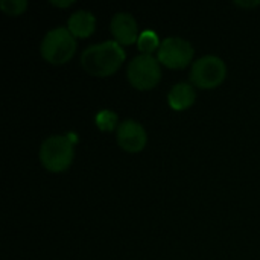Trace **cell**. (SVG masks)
I'll use <instances>...</instances> for the list:
<instances>
[{
    "instance_id": "obj_12",
    "label": "cell",
    "mask_w": 260,
    "mask_h": 260,
    "mask_svg": "<svg viewBox=\"0 0 260 260\" xmlns=\"http://www.w3.org/2000/svg\"><path fill=\"white\" fill-rule=\"evenodd\" d=\"M96 120V126L101 129V131H113L116 128H119V117L114 111L111 110H102L96 114L94 117Z\"/></svg>"
},
{
    "instance_id": "obj_15",
    "label": "cell",
    "mask_w": 260,
    "mask_h": 260,
    "mask_svg": "<svg viewBox=\"0 0 260 260\" xmlns=\"http://www.w3.org/2000/svg\"><path fill=\"white\" fill-rule=\"evenodd\" d=\"M50 3H52L53 6H58V8H67V6L73 5V2H72V0H67V2H56V0H52Z\"/></svg>"
},
{
    "instance_id": "obj_10",
    "label": "cell",
    "mask_w": 260,
    "mask_h": 260,
    "mask_svg": "<svg viewBox=\"0 0 260 260\" xmlns=\"http://www.w3.org/2000/svg\"><path fill=\"white\" fill-rule=\"evenodd\" d=\"M197 93L195 88L187 82H178L172 87V90L168 94V104L175 111H183L190 108L195 104Z\"/></svg>"
},
{
    "instance_id": "obj_14",
    "label": "cell",
    "mask_w": 260,
    "mask_h": 260,
    "mask_svg": "<svg viewBox=\"0 0 260 260\" xmlns=\"http://www.w3.org/2000/svg\"><path fill=\"white\" fill-rule=\"evenodd\" d=\"M238 6H242V8H256L260 5V0H253V2H241V0H236L235 2Z\"/></svg>"
},
{
    "instance_id": "obj_4",
    "label": "cell",
    "mask_w": 260,
    "mask_h": 260,
    "mask_svg": "<svg viewBox=\"0 0 260 260\" xmlns=\"http://www.w3.org/2000/svg\"><path fill=\"white\" fill-rule=\"evenodd\" d=\"M227 75L225 62L215 55H206L195 61L190 72V81L198 88L212 90L219 87Z\"/></svg>"
},
{
    "instance_id": "obj_11",
    "label": "cell",
    "mask_w": 260,
    "mask_h": 260,
    "mask_svg": "<svg viewBox=\"0 0 260 260\" xmlns=\"http://www.w3.org/2000/svg\"><path fill=\"white\" fill-rule=\"evenodd\" d=\"M160 40L158 35L154 30H143L137 40V47L143 55H151L152 52H158L160 49Z\"/></svg>"
},
{
    "instance_id": "obj_5",
    "label": "cell",
    "mask_w": 260,
    "mask_h": 260,
    "mask_svg": "<svg viewBox=\"0 0 260 260\" xmlns=\"http://www.w3.org/2000/svg\"><path fill=\"white\" fill-rule=\"evenodd\" d=\"M131 85L137 90H151L161 79V69L157 58L152 55H139L133 58L126 70Z\"/></svg>"
},
{
    "instance_id": "obj_2",
    "label": "cell",
    "mask_w": 260,
    "mask_h": 260,
    "mask_svg": "<svg viewBox=\"0 0 260 260\" xmlns=\"http://www.w3.org/2000/svg\"><path fill=\"white\" fill-rule=\"evenodd\" d=\"M75 157V134L50 136L40 146V161L50 172H64Z\"/></svg>"
},
{
    "instance_id": "obj_6",
    "label": "cell",
    "mask_w": 260,
    "mask_h": 260,
    "mask_svg": "<svg viewBox=\"0 0 260 260\" xmlns=\"http://www.w3.org/2000/svg\"><path fill=\"white\" fill-rule=\"evenodd\" d=\"M193 47L187 40L180 37H168L158 49V62L169 69H184L193 59Z\"/></svg>"
},
{
    "instance_id": "obj_8",
    "label": "cell",
    "mask_w": 260,
    "mask_h": 260,
    "mask_svg": "<svg viewBox=\"0 0 260 260\" xmlns=\"http://www.w3.org/2000/svg\"><path fill=\"white\" fill-rule=\"evenodd\" d=\"M110 30L114 37V41H117L120 46L137 43L139 40V29L137 21L129 12H117L113 15L110 23Z\"/></svg>"
},
{
    "instance_id": "obj_3",
    "label": "cell",
    "mask_w": 260,
    "mask_h": 260,
    "mask_svg": "<svg viewBox=\"0 0 260 260\" xmlns=\"http://www.w3.org/2000/svg\"><path fill=\"white\" fill-rule=\"evenodd\" d=\"M40 52L49 64L61 66L73 58L76 52V40L67 27H55L43 37Z\"/></svg>"
},
{
    "instance_id": "obj_9",
    "label": "cell",
    "mask_w": 260,
    "mask_h": 260,
    "mask_svg": "<svg viewBox=\"0 0 260 260\" xmlns=\"http://www.w3.org/2000/svg\"><path fill=\"white\" fill-rule=\"evenodd\" d=\"M67 29L75 38H87L96 29V18L90 11L79 9L69 17Z\"/></svg>"
},
{
    "instance_id": "obj_13",
    "label": "cell",
    "mask_w": 260,
    "mask_h": 260,
    "mask_svg": "<svg viewBox=\"0 0 260 260\" xmlns=\"http://www.w3.org/2000/svg\"><path fill=\"white\" fill-rule=\"evenodd\" d=\"M0 9L6 15H20L27 9V2L26 0H2Z\"/></svg>"
},
{
    "instance_id": "obj_7",
    "label": "cell",
    "mask_w": 260,
    "mask_h": 260,
    "mask_svg": "<svg viewBox=\"0 0 260 260\" xmlns=\"http://www.w3.org/2000/svg\"><path fill=\"white\" fill-rule=\"evenodd\" d=\"M116 137L119 146L126 152H140L148 142L146 129L133 119H126L119 125Z\"/></svg>"
},
{
    "instance_id": "obj_1",
    "label": "cell",
    "mask_w": 260,
    "mask_h": 260,
    "mask_svg": "<svg viewBox=\"0 0 260 260\" xmlns=\"http://www.w3.org/2000/svg\"><path fill=\"white\" fill-rule=\"evenodd\" d=\"M126 53L117 41H104L88 46L81 55V66L91 76H110L119 70Z\"/></svg>"
}]
</instances>
